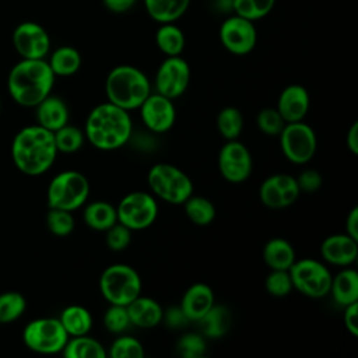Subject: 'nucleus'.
<instances>
[{
    "label": "nucleus",
    "mask_w": 358,
    "mask_h": 358,
    "mask_svg": "<svg viewBox=\"0 0 358 358\" xmlns=\"http://www.w3.org/2000/svg\"><path fill=\"white\" fill-rule=\"evenodd\" d=\"M57 148L53 131L39 126L21 129L11 143V158L18 171L29 176L45 173L55 162Z\"/></svg>",
    "instance_id": "f257e3e1"
},
{
    "label": "nucleus",
    "mask_w": 358,
    "mask_h": 358,
    "mask_svg": "<svg viewBox=\"0 0 358 358\" xmlns=\"http://www.w3.org/2000/svg\"><path fill=\"white\" fill-rule=\"evenodd\" d=\"M133 131L129 110L106 101L96 105L88 115L84 136L92 147L101 151H113L123 147Z\"/></svg>",
    "instance_id": "f03ea898"
},
{
    "label": "nucleus",
    "mask_w": 358,
    "mask_h": 358,
    "mask_svg": "<svg viewBox=\"0 0 358 358\" xmlns=\"http://www.w3.org/2000/svg\"><path fill=\"white\" fill-rule=\"evenodd\" d=\"M56 76L45 59H21L8 73L11 98L21 106L35 108L50 95Z\"/></svg>",
    "instance_id": "7ed1b4c3"
},
{
    "label": "nucleus",
    "mask_w": 358,
    "mask_h": 358,
    "mask_svg": "<svg viewBox=\"0 0 358 358\" xmlns=\"http://www.w3.org/2000/svg\"><path fill=\"white\" fill-rule=\"evenodd\" d=\"M105 94L109 102L126 109L134 110L151 94L148 77L130 64L113 67L105 80Z\"/></svg>",
    "instance_id": "20e7f679"
},
{
    "label": "nucleus",
    "mask_w": 358,
    "mask_h": 358,
    "mask_svg": "<svg viewBox=\"0 0 358 358\" xmlns=\"http://www.w3.org/2000/svg\"><path fill=\"white\" fill-rule=\"evenodd\" d=\"M152 194L169 204H183L193 194V182L180 168L159 162L150 168L147 175Z\"/></svg>",
    "instance_id": "39448f33"
},
{
    "label": "nucleus",
    "mask_w": 358,
    "mask_h": 358,
    "mask_svg": "<svg viewBox=\"0 0 358 358\" xmlns=\"http://www.w3.org/2000/svg\"><path fill=\"white\" fill-rule=\"evenodd\" d=\"M90 196V182L78 171H63L53 176L48 186L49 208L74 211L84 206Z\"/></svg>",
    "instance_id": "423d86ee"
},
{
    "label": "nucleus",
    "mask_w": 358,
    "mask_h": 358,
    "mask_svg": "<svg viewBox=\"0 0 358 358\" xmlns=\"http://www.w3.org/2000/svg\"><path fill=\"white\" fill-rule=\"evenodd\" d=\"M99 289L109 303L126 306L141 294V278L131 266L115 263L101 273Z\"/></svg>",
    "instance_id": "0eeeda50"
},
{
    "label": "nucleus",
    "mask_w": 358,
    "mask_h": 358,
    "mask_svg": "<svg viewBox=\"0 0 358 358\" xmlns=\"http://www.w3.org/2000/svg\"><path fill=\"white\" fill-rule=\"evenodd\" d=\"M288 271L294 289L305 296L317 299L329 294L333 275L322 262L310 257L295 260Z\"/></svg>",
    "instance_id": "6e6552de"
},
{
    "label": "nucleus",
    "mask_w": 358,
    "mask_h": 358,
    "mask_svg": "<svg viewBox=\"0 0 358 358\" xmlns=\"http://www.w3.org/2000/svg\"><path fill=\"white\" fill-rule=\"evenodd\" d=\"M24 344L34 352L57 354L62 352L69 334L59 317H39L29 322L22 331Z\"/></svg>",
    "instance_id": "1a4fd4ad"
},
{
    "label": "nucleus",
    "mask_w": 358,
    "mask_h": 358,
    "mask_svg": "<svg viewBox=\"0 0 358 358\" xmlns=\"http://www.w3.org/2000/svg\"><path fill=\"white\" fill-rule=\"evenodd\" d=\"M116 213L117 222L131 231H143L155 222L158 217V203L154 194L134 190L119 201Z\"/></svg>",
    "instance_id": "9d476101"
},
{
    "label": "nucleus",
    "mask_w": 358,
    "mask_h": 358,
    "mask_svg": "<svg viewBox=\"0 0 358 358\" xmlns=\"http://www.w3.org/2000/svg\"><path fill=\"white\" fill-rule=\"evenodd\" d=\"M278 137L284 157L295 165L308 164L316 154V133L308 123H303V120L285 123Z\"/></svg>",
    "instance_id": "9b49d317"
},
{
    "label": "nucleus",
    "mask_w": 358,
    "mask_h": 358,
    "mask_svg": "<svg viewBox=\"0 0 358 358\" xmlns=\"http://www.w3.org/2000/svg\"><path fill=\"white\" fill-rule=\"evenodd\" d=\"M218 36L221 45L235 56L250 53L257 43V29L255 22L236 14L221 22Z\"/></svg>",
    "instance_id": "f8f14e48"
},
{
    "label": "nucleus",
    "mask_w": 358,
    "mask_h": 358,
    "mask_svg": "<svg viewBox=\"0 0 358 358\" xmlns=\"http://www.w3.org/2000/svg\"><path fill=\"white\" fill-rule=\"evenodd\" d=\"M190 76V66L180 55L166 56L155 73V90L166 98H179L189 88Z\"/></svg>",
    "instance_id": "ddd939ff"
},
{
    "label": "nucleus",
    "mask_w": 358,
    "mask_h": 358,
    "mask_svg": "<svg viewBox=\"0 0 358 358\" xmlns=\"http://www.w3.org/2000/svg\"><path fill=\"white\" fill-rule=\"evenodd\" d=\"M252 155L245 144L236 140H227L218 152V171L229 183H242L252 173Z\"/></svg>",
    "instance_id": "4468645a"
},
{
    "label": "nucleus",
    "mask_w": 358,
    "mask_h": 358,
    "mask_svg": "<svg viewBox=\"0 0 358 358\" xmlns=\"http://www.w3.org/2000/svg\"><path fill=\"white\" fill-rule=\"evenodd\" d=\"M13 46L21 59H45L50 50V36L38 22L24 21L13 31Z\"/></svg>",
    "instance_id": "2eb2a0df"
},
{
    "label": "nucleus",
    "mask_w": 358,
    "mask_h": 358,
    "mask_svg": "<svg viewBox=\"0 0 358 358\" xmlns=\"http://www.w3.org/2000/svg\"><path fill=\"white\" fill-rule=\"evenodd\" d=\"M301 194L296 179L288 173H274L266 178L259 189L260 201L273 210L294 204Z\"/></svg>",
    "instance_id": "dca6fc26"
},
{
    "label": "nucleus",
    "mask_w": 358,
    "mask_h": 358,
    "mask_svg": "<svg viewBox=\"0 0 358 358\" xmlns=\"http://www.w3.org/2000/svg\"><path fill=\"white\" fill-rule=\"evenodd\" d=\"M144 126L154 133H166L176 120V108L171 98L161 94H150L138 106Z\"/></svg>",
    "instance_id": "f3484780"
},
{
    "label": "nucleus",
    "mask_w": 358,
    "mask_h": 358,
    "mask_svg": "<svg viewBox=\"0 0 358 358\" xmlns=\"http://www.w3.org/2000/svg\"><path fill=\"white\" fill-rule=\"evenodd\" d=\"M320 256L329 264L348 267L357 260L358 239L347 234L329 235L320 245Z\"/></svg>",
    "instance_id": "a211bd4d"
},
{
    "label": "nucleus",
    "mask_w": 358,
    "mask_h": 358,
    "mask_svg": "<svg viewBox=\"0 0 358 358\" xmlns=\"http://www.w3.org/2000/svg\"><path fill=\"white\" fill-rule=\"evenodd\" d=\"M310 106L308 90L299 84L287 85L278 96L275 109L280 112L285 123L301 122L305 119Z\"/></svg>",
    "instance_id": "6ab92c4d"
},
{
    "label": "nucleus",
    "mask_w": 358,
    "mask_h": 358,
    "mask_svg": "<svg viewBox=\"0 0 358 358\" xmlns=\"http://www.w3.org/2000/svg\"><path fill=\"white\" fill-rule=\"evenodd\" d=\"M214 303L213 288L204 282H194L185 291L179 306L190 322H199Z\"/></svg>",
    "instance_id": "aec40b11"
},
{
    "label": "nucleus",
    "mask_w": 358,
    "mask_h": 358,
    "mask_svg": "<svg viewBox=\"0 0 358 358\" xmlns=\"http://www.w3.org/2000/svg\"><path fill=\"white\" fill-rule=\"evenodd\" d=\"M130 324L138 329H152L162 322V306L150 296H141V294L126 305Z\"/></svg>",
    "instance_id": "412c9836"
},
{
    "label": "nucleus",
    "mask_w": 358,
    "mask_h": 358,
    "mask_svg": "<svg viewBox=\"0 0 358 358\" xmlns=\"http://www.w3.org/2000/svg\"><path fill=\"white\" fill-rule=\"evenodd\" d=\"M35 108L38 124L50 131H56L69 123V108L66 102L59 96L48 95Z\"/></svg>",
    "instance_id": "4be33fe9"
},
{
    "label": "nucleus",
    "mask_w": 358,
    "mask_h": 358,
    "mask_svg": "<svg viewBox=\"0 0 358 358\" xmlns=\"http://www.w3.org/2000/svg\"><path fill=\"white\" fill-rule=\"evenodd\" d=\"M329 294L341 306L358 302V273L350 266L340 270L331 277Z\"/></svg>",
    "instance_id": "5701e85b"
},
{
    "label": "nucleus",
    "mask_w": 358,
    "mask_h": 358,
    "mask_svg": "<svg viewBox=\"0 0 358 358\" xmlns=\"http://www.w3.org/2000/svg\"><path fill=\"white\" fill-rule=\"evenodd\" d=\"M263 262L271 270H288L296 260L294 246L282 238L270 239L263 248Z\"/></svg>",
    "instance_id": "b1692460"
},
{
    "label": "nucleus",
    "mask_w": 358,
    "mask_h": 358,
    "mask_svg": "<svg viewBox=\"0 0 358 358\" xmlns=\"http://www.w3.org/2000/svg\"><path fill=\"white\" fill-rule=\"evenodd\" d=\"M190 0H144V8L148 17L158 22H176L185 15Z\"/></svg>",
    "instance_id": "393cba45"
},
{
    "label": "nucleus",
    "mask_w": 358,
    "mask_h": 358,
    "mask_svg": "<svg viewBox=\"0 0 358 358\" xmlns=\"http://www.w3.org/2000/svg\"><path fill=\"white\" fill-rule=\"evenodd\" d=\"M201 334L208 338L224 337L232 324L231 310L224 305H213L199 320Z\"/></svg>",
    "instance_id": "a878e982"
},
{
    "label": "nucleus",
    "mask_w": 358,
    "mask_h": 358,
    "mask_svg": "<svg viewBox=\"0 0 358 358\" xmlns=\"http://www.w3.org/2000/svg\"><path fill=\"white\" fill-rule=\"evenodd\" d=\"M83 220L87 227L95 231H106L117 222L116 207L103 200H95L85 206Z\"/></svg>",
    "instance_id": "bb28decb"
},
{
    "label": "nucleus",
    "mask_w": 358,
    "mask_h": 358,
    "mask_svg": "<svg viewBox=\"0 0 358 358\" xmlns=\"http://www.w3.org/2000/svg\"><path fill=\"white\" fill-rule=\"evenodd\" d=\"M63 355L67 358H106L108 351L96 338L90 337L88 334L69 337Z\"/></svg>",
    "instance_id": "cd10ccee"
},
{
    "label": "nucleus",
    "mask_w": 358,
    "mask_h": 358,
    "mask_svg": "<svg viewBox=\"0 0 358 358\" xmlns=\"http://www.w3.org/2000/svg\"><path fill=\"white\" fill-rule=\"evenodd\" d=\"M69 337L88 334L92 329V315L81 305H70L64 308L59 317Z\"/></svg>",
    "instance_id": "c85d7f7f"
},
{
    "label": "nucleus",
    "mask_w": 358,
    "mask_h": 358,
    "mask_svg": "<svg viewBox=\"0 0 358 358\" xmlns=\"http://www.w3.org/2000/svg\"><path fill=\"white\" fill-rule=\"evenodd\" d=\"M48 63L56 77H69L80 70L81 55L76 48L66 45L55 49Z\"/></svg>",
    "instance_id": "c756f323"
},
{
    "label": "nucleus",
    "mask_w": 358,
    "mask_h": 358,
    "mask_svg": "<svg viewBox=\"0 0 358 358\" xmlns=\"http://www.w3.org/2000/svg\"><path fill=\"white\" fill-rule=\"evenodd\" d=\"M185 42V34L175 22L159 24L155 32V43L165 56L182 55Z\"/></svg>",
    "instance_id": "7c9ffc66"
},
{
    "label": "nucleus",
    "mask_w": 358,
    "mask_h": 358,
    "mask_svg": "<svg viewBox=\"0 0 358 358\" xmlns=\"http://www.w3.org/2000/svg\"><path fill=\"white\" fill-rule=\"evenodd\" d=\"M186 217L199 227L210 225L215 218V207L213 201L201 196H190L185 203Z\"/></svg>",
    "instance_id": "2f4dec72"
},
{
    "label": "nucleus",
    "mask_w": 358,
    "mask_h": 358,
    "mask_svg": "<svg viewBox=\"0 0 358 358\" xmlns=\"http://www.w3.org/2000/svg\"><path fill=\"white\" fill-rule=\"evenodd\" d=\"M217 129L225 140H236L243 129V116L235 106H225L217 115Z\"/></svg>",
    "instance_id": "473e14b6"
},
{
    "label": "nucleus",
    "mask_w": 358,
    "mask_h": 358,
    "mask_svg": "<svg viewBox=\"0 0 358 358\" xmlns=\"http://www.w3.org/2000/svg\"><path fill=\"white\" fill-rule=\"evenodd\" d=\"M275 0H232L231 6L236 15L250 21L264 18L274 8Z\"/></svg>",
    "instance_id": "72a5a7b5"
},
{
    "label": "nucleus",
    "mask_w": 358,
    "mask_h": 358,
    "mask_svg": "<svg viewBox=\"0 0 358 358\" xmlns=\"http://www.w3.org/2000/svg\"><path fill=\"white\" fill-rule=\"evenodd\" d=\"M27 309V301L22 294L17 291H7L0 294V323L7 324L18 317Z\"/></svg>",
    "instance_id": "f704fd0d"
},
{
    "label": "nucleus",
    "mask_w": 358,
    "mask_h": 358,
    "mask_svg": "<svg viewBox=\"0 0 358 358\" xmlns=\"http://www.w3.org/2000/svg\"><path fill=\"white\" fill-rule=\"evenodd\" d=\"M53 136H55L57 152H64V154H71L78 151L83 147L85 140L84 131L69 123L57 129L56 131H53Z\"/></svg>",
    "instance_id": "c9c22d12"
},
{
    "label": "nucleus",
    "mask_w": 358,
    "mask_h": 358,
    "mask_svg": "<svg viewBox=\"0 0 358 358\" xmlns=\"http://www.w3.org/2000/svg\"><path fill=\"white\" fill-rule=\"evenodd\" d=\"M46 227L55 236H67L74 229V218L71 211L60 208H49L46 214Z\"/></svg>",
    "instance_id": "e433bc0d"
},
{
    "label": "nucleus",
    "mask_w": 358,
    "mask_h": 358,
    "mask_svg": "<svg viewBox=\"0 0 358 358\" xmlns=\"http://www.w3.org/2000/svg\"><path fill=\"white\" fill-rule=\"evenodd\" d=\"M108 355L112 358H143L144 347L134 337L119 336L110 344Z\"/></svg>",
    "instance_id": "4c0bfd02"
},
{
    "label": "nucleus",
    "mask_w": 358,
    "mask_h": 358,
    "mask_svg": "<svg viewBox=\"0 0 358 358\" xmlns=\"http://www.w3.org/2000/svg\"><path fill=\"white\" fill-rule=\"evenodd\" d=\"M256 124L266 136L275 137L285 126V120L275 108H264L256 116Z\"/></svg>",
    "instance_id": "58836bf2"
},
{
    "label": "nucleus",
    "mask_w": 358,
    "mask_h": 358,
    "mask_svg": "<svg viewBox=\"0 0 358 358\" xmlns=\"http://www.w3.org/2000/svg\"><path fill=\"white\" fill-rule=\"evenodd\" d=\"M266 291L277 298L287 296L292 289V281L288 270H271L264 280Z\"/></svg>",
    "instance_id": "ea45409f"
},
{
    "label": "nucleus",
    "mask_w": 358,
    "mask_h": 358,
    "mask_svg": "<svg viewBox=\"0 0 358 358\" xmlns=\"http://www.w3.org/2000/svg\"><path fill=\"white\" fill-rule=\"evenodd\" d=\"M176 350L183 358H200L207 350L206 338L197 333H186L178 340Z\"/></svg>",
    "instance_id": "a19ab883"
},
{
    "label": "nucleus",
    "mask_w": 358,
    "mask_h": 358,
    "mask_svg": "<svg viewBox=\"0 0 358 358\" xmlns=\"http://www.w3.org/2000/svg\"><path fill=\"white\" fill-rule=\"evenodd\" d=\"M109 305L110 306L103 313V326L109 333L120 334L130 326L127 309L123 305Z\"/></svg>",
    "instance_id": "79ce46f5"
},
{
    "label": "nucleus",
    "mask_w": 358,
    "mask_h": 358,
    "mask_svg": "<svg viewBox=\"0 0 358 358\" xmlns=\"http://www.w3.org/2000/svg\"><path fill=\"white\" fill-rule=\"evenodd\" d=\"M105 234L106 246L113 252L124 250L131 242V229H129L120 222L113 224L110 228L105 231Z\"/></svg>",
    "instance_id": "37998d69"
},
{
    "label": "nucleus",
    "mask_w": 358,
    "mask_h": 358,
    "mask_svg": "<svg viewBox=\"0 0 358 358\" xmlns=\"http://www.w3.org/2000/svg\"><path fill=\"white\" fill-rule=\"evenodd\" d=\"M295 179L301 193H315L323 183V178L316 169H305Z\"/></svg>",
    "instance_id": "c03bdc74"
},
{
    "label": "nucleus",
    "mask_w": 358,
    "mask_h": 358,
    "mask_svg": "<svg viewBox=\"0 0 358 358\" xmlns=\"http://www.w3.org/2000/svg\"><path fill=\"white\" fill-rule=\"evenodd\" d=\"M162 322L173 330H179L186 327V324L190 322L180 306H169L166 310L162 312Z\"/></svg>",
    "instance_id": "a18cd8bd"
},
{
    "label": "nucleus",
    "mask_w": 358,
    "mask_h": 358,
    "mask_svg": "<svg viewBox=\"0 0 358 358\" xmlns=\"http://www.w3.org/2000/svg\"><path fill=\"white\" fill-rule=\"evenodd\" d=\"M344 326L347 329V331L357 337L358 336V302L350 303L347 306H344Z\"/></svg>",
    "instance_id": "49530a36"
},
{
    "label": "nucleus",
    "mask_w": 358,
    "mask_h": 358,
    "mask_svg": "<svg viewBox=\"0 0 358 358\" xmlns=\"http://www.w3.org/2000/svg\"><path fill=\"white\" fill-rule=\"evenodd\" d=\"M136 1L137 0H102L105 8L115 14L129 11L136 4Z\"/></svg>",
    "instance_id": "de8ad7c7"
},
{
    "label": "nucleus",
    "mask_w": 358,
    "mask_h": 358,
    "mask_svg": "<svg viewBox=\"0 0 358 358\" xmlns=\"http://www.w3.org/2000/svg\"><path fill=\"white\" fill-rule=\"evenodd\" d=\"M345 234L358 239V207H352L345 218Z\"/></svg>",
    "instance_id": "09e8293b"
},
{
    "label": "nucleus",
    "mask_w": 358,
    "mask_h": 358,
    "mask_svg": "<svg viewBox=\"0 0 358 358\" xmlns=\"http://www.w3.org/2000/svg\"><path fill=\"white\" fill-rule=\"evenodd\" d=\"M345 144L352 155L358 154V122H354L350 126L345 136Z\"/></svg>",
    "instance_id": "8fccbe9b"
},
{
    "label": "nucleus",
    "mask_w": 358,
    "mask_h": 358,
    "mask_svg": "<svg viewBox=\"0 0 358 358\" xmlns=\"http://www.w3.org/2000/svg\"><path fill=\"white\" fill-rule=\"evenodd\" d=\"M0 110H1V101H0Z\"/></svg>",
    "instance_id": "3c124183"
}]
</instances>
